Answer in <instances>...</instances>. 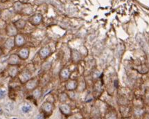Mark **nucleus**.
<instances>
[{
  "label": "nucleus",
  "instance_id": "2eb2a0df",
  "mask_svg": "<svg viewBox=\"0 0 149 119\" xmlns=\"http://www.w3.org/2000/svg\"><path fill=\"white\" fill-rule=\"evenodd\" d=\"M15 45L14 40L13 39H8L5 43V47L8 49H11Z\"/></svg>",
  "mask_w": 149,
  "mask_h": 119
},
{
  "label": "nucleus",
  "instance_id": "423d86ee",
  "mask_svg": "<svg viewBox=\"0 0 149 119\" xmlns=\"http://www.w3.org/2000/svg\"><path fill=\"white\" fill-rule=\"evenodd\" d=\"M42 20H43V16L40 14H36L33 16L31 21L33 25H38L41 23Z\"/></svg>",
  "mask_w": 149,
  "mask_h": 119
},
{
  "label": "nucleus",
  "instance_id": "5701e85b",
  "mask_svg": "<svg viewBox=\"0 0 149 119\" xmlns=\"http://www.w3.org/2000/svg\"><path fill=\"white\" fill-rule=\"evenodd\" d=\"M6 96V91L4 89H0V99L4 98Z\"/></svg>",
  "mask_w": 149,
  "mask_h": 119
},
{
  "label": "nucleus",
  "instance_id": "dca6fc26",
  "mask_svg": "<svg viewBox=\"0 0 149 119\" xmlns=\"http://www.w3.org/2000/svg\"><path fill=\"white\" fill-rule=\"evenodd\" d=\"M21 112L24 114H28L32 110V107L30 105H24L21 107Z\"/></svg>",
  "mask_w": 149,
  "mask_h": 119
},
{
  "label": "nucleus",
  "instance_id": "20e7f679",
  "mask_svg": "<svg viewBox=\"0 0 149 119\" xmlns=\"http://www.w3.org/2000/svg\"><path fill=\"white\" fill-rule=\"evenodd\" d=\"M50 55V49L48 47H43L39 51V56L42 59H45Z\"/></svg>",
  "mask_w": 149,
  "mask_h": 119
},
{
  "label": "nucleus",
  "instance_id": "1a4fd4ad",
  "mask_svg": "<svg viewBox=\"0 0 149 119\" xmlns=\"http://www.w3.org/2000/svg\"><path fill=\"white\" fill-rule=\"evenodd\" d=\"M60 76L63 80H68L70 77V71L67 68L63 69L61 71Z\"/></svg>",
  "mask_w": 149,
  "mask_h": 119
},
{
  "label": "nucleus",
  "instance_id": "f03ea898",
  "mask_svg": "<svg viewBox=\"0 0 149 119\" xmlns=\"http://www.w3.org/2000/svg\"><path fill=\"white\" fill-rule=\"evenodd\" d=\"M42 109L46 114H51L53 111V105L49 102H45L42 105Z\"/></svg>",
  "mask_w": 149,
  "mask_h": 119
},
{
  "label": "nucleus",
  "instance_id": "aec40b11",
  "mask_svg": "<svg viewBox=\"0 0 149 119\" xmlns=\"http://www.w3.org/2000/svg\"><path fill=\"white\" fill-rule=\"evenodd\" d=\"M8 33L9 35H14L16 34V28L15 26H11L8 28Z\"/></svg>",
  "mask_w": 149,
  "mask_h": 119
},
{
  "label": "nucleus",
  "instance_id": "6ab92c4d",
  "mask_svg": "<svg viewBox=\"0 0 149 119\" xmlns=\"http://www.w3.org/2000/svg\"><path fill=\"white\" fill-rule=\"evenodd\" d=\"M9 72V74L10 76H12V77H15L16 75H17V73H18V69L16 67H11V69L8 71Z\"/></svg>",
  "mask_w": 149,
  "mask_h": 119
},
{
  "label": "nucleus",
  "instance_id": "0eeeda50",
  "mask_svg": "<svg viewBox=\"0 0 149 119\" xmlns=\"http://www.w3.org/2000/svg\"><path fill=\"white\" fill-rule=\"evenodd\" d=\"M20 62V57L16 54H13L8 59V63L11 65H15Z\"/></svg>",
  "mask_w": 149,
  "mask_h": 119
},
{
  "label": "nucleus",
  "instance_id": "f8f14e48",
  "mask_svg": "<svg viewBox=\"0 0 149 119\" xmlns=\"http://www.w3.org/2000/svg\"><path fill=\"white\" fill-rule=\"evenodd\" d=\"M15 44L17 46H22L24 44L25 40L23 36H21V35H18L15 37Z\"/></svg>",
  "mask_w": 149,
  "mask_h": 119
},
{
  "label": "nucleus",
  "instance_id": "39448f33",
  "mask_svg": "<svg viewBox=\"0 0 149 119\" xmlns=\"http://www.w3.org/2000/svg\"><path fill=\"white\" fill-rule=\"evenodd\" d=\"M60 110L61 112L64 115H69L71 114V108L67 104H62L60 106Z\"/></svg>",
  "mask_w": 149,
  "mask_h": 119
},
{
  "label": "nucleus",
  "instance_id": "b1692460",
  "mask_svg": "<svg viewBox=\"0 0 149 119\" xmlns=\"http://www.w3.org/2000/svg\"><path fill=\"white\" fill-rule=\"evenodd\" d=\"M36 119H44V116L43 114H38L36 116Z\"/></svg>",
  "mask_w": 149,
  "mask_h": 119
},
{
  "label": "nucleus",
  "instance_id": "ddd939ff",
  "mask_svg": "<svg viewBox=\"0 0 149 119\" xmlns=\"http://www.w3.org/2000/svg\"><path fill=\"white\" fill-rule=\"evenodd\" d=\"M25 25H26V21L24 20H20L16 21L15 24V28H20V29H21V28H24L25 26Z\"/></svg>",
  "mask_w": 149,
  "mask_h": 119
},
{
  "label": "nucleus",
  "instance_id": "cd10ccee",
  "mask_svg": "<svg viewBox=\"0 0 149 119\" xmlns=\"http://www.w3.org/2000/svg\"></svg>",
  "mask_w": 149,
  "mask_h": 119
},
{
  "label": "nucleus",
  "instance_id": "9d476101",
  "mask_svg": "<svg viewBox=\"0 0 149 119\" xmlns=\"http://www.w3.org/2000/svg\"><path fill=\"white\" fill-rule=\"evenodd\" d=\"M29 56V51L28 49H22L20 51L18 56L23 60L27 59Z\"/></svg>",
  "mask_w": 149,
  "mask_h": 119
},
{
  "label": "nucleus",
  "instance_id": "f257e3e1",
  "mask_svg": "<svg viewBox=\"0 0 149 119\" xmlns=\"http://www.w3.org/2000/svg\"><path fill=\"white\" fill-rule=\"evenodd\" d=\"M78 82L76 80H69L65 84V88L68 91H74L78 87Z\"/></svg>",
  "mask_w": 149,
  "mask_h": 119
},
{
  "label": "nucleus",
  "instance_id": "f3484780",
  "mask_svg": "<svg viewBox=\"0 0 149 119\" xmlns=\"http://www.w3.org/2000/svg\"><path fill=\"white\" fill-rule=\"evenodd\" d=\"M105 119H117V114H115V112H112V111L108 112L106 116Z\"/></svg>",
  "mask_w": 149,
  "mask_h": 119
},
{
  "label": "nucleus",
  "instance_id": "4be33fe9",
  "mask_svg": "<svg viewBox=\"0 0 149 119\" xmlns=\"http://www.w3.org/2000/svg\"><path fill=\"white\" fill-rule=\"evenodd\" d=\"M14 8L16 10V11H20L21 9V3H20V2H16L14 5Z\"/></svg>",
  "mask_w": 149,
  "mask_h": 119
},
{
  "label": "nucleus",
  "instance_id": "6e6552de",
  "mask_svg": "<svg viewBox=\"0 0 149 119\" xmlns=\"http://www.w3.org/2000/svg\"><path fill=\"white\" fill-rule=\"evenodd\" d=\"M37 85H38V81H37V80H36V79L29 80L26 82V89H29V90H32V89H34L37 87Z\"/></svg>",
  "mask_w": 149,
  "mask_h": 119
},
{
  "label": "nucleus",
  "instance_id": "4468645a",
  "mask_svg": "<svg viewBox=\"0 0 149 119\" xmlns=\"http://www.w3.org/2000/svg\"><path fill=\"white\" fill-rule=\"evenodd\" d=\"M137 71H138L139 74H146V73L149 72V68L147 67L146 65L143 64V65H142V66L139 67L138 69H137Z\"/></svg>",
  "mask_w": 149,
  "mask_h": 119
},
{
  "label": "nucleus",
  "instance_id": "412c9836",
  "mask_svg": "<svg viewBox=\"0 0 149 119\" xmlns=\"http://www.w3.org/2000/svg\"><path fill=\"white\" fill-rule=\"evenodd\" d=\"M41 94H42V93H41V91L40 89H35L33 91V96L36 98H39L41 96Z\"/></svg>",
  "mask_w": 149,
  "mask_h": 119
},
{
  "label": "nucleus",
  "instance_id": "9b49d317",
  "mask_svg": "<svg viewBox=\"0 0 149 119\" xmlns=\"http://www.w3.org/2000/svg\"><path fill=\"white\" fill-rule=\"evenodd\" d=\"M81 58V53L77 51H73L71 53V59L74 62H78L79 60Z\"/></svg>",
  "mask_w": 149,
  "mask_h": 119
},
{
  "label": "nucleus",
  "instance_id": "7ed1b4c3",
  "mask_svg": "<svg viewBox=\"0 0 149 119\" xmlns=\"http://www.w3.org/2000/svg\"><path fill=\"white\" fill-rule=\"evenodd\" d=\"M31 75L27 71L21 72V74H20V80L22 83L27 82L31 79Z\"/></svg>",
  "mask_w": 149,
  "mask_h": 119
},
{
  "label": "nucleus",
  "instance_id": "a878e982",
  "mask_svg": "<svg viewBox=\"0 0 149 119\" xmlns=\"http://www.w3.org/2000/svg\"><path fill=\"white\" fill-rule=\"evenodd\" d=\"M2 114V110L0 109V114Z\"/></svg>",
  "mask_w": 149,
  "mask_h": 119
},
{
  "label": "nucleus",
  "instance_id": "393cba45",
  "mask_svg": "<svg viewBox=\"0 0 149 119\" xmlns=\"http://www.w3.org/2000/svg\"><path fill=\"white\" fill-rule=\"evenodd\" d=\"M67 119H78L76 116H71L68 117Z\"/></svg>",
  "mask_w": 149,
  "mask_h": 119
},
{
  "label": "nucleus",
  "instance_id": "bb28decb",
  "mask_svg": "<svg viewBox=\"0 0 149 119\" xmlns=\"http://www.w3.org/2000/svg\"><path fill=\"white\" fill-rule=\"evenodd\" d=\"M12 119H17V118H13Z\"/></svg>",
  "mask_w": 149,
  "mask_h": 119
},
{
  "label": "nucleus",
  "instance_id": "a211bd4d",
  "mask_svg": "<svg viewBox=\"0 0 149 119\" xmlns=\"http://www.w3.org/2000/svg\"><path fill=\"white\" fill-rule=\"evenodd\" d=\"M5 109L8 112H13V110L14 109V105L12 102H8L6 105H5Z\"/></svg>",
  "mask_w": 149,
  "mask_h": 119
}]
</instances>
